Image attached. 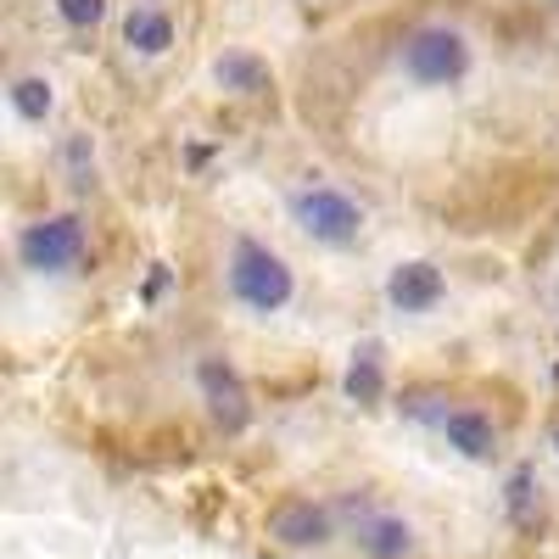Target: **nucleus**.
I'll return each instance as SVG.
<instances>
[{
  "label": "nucleus",
  "instance_id": "obj_1",
  "mask_svg": "<svg viewBox=\"0 0 559 559\" xmlns=\"http://www.w3.org/2000/svg\"><path fill=\"white\" fill-rule=\"evenodd\" d=\"M229 292H236V302H247L252 313H280L292 302L297 280L286 269V258L269 252L263 241H236V252H229Z\"/></svg>",
  "mask_w": 559,
  "mask_h": 559
},
{
  "label": "nucleus",
  "instance_id": "obj_2",
  "mask_svg": "<svg viewBox=\"0 0 559 559\" xmlns=\"http://www.w3.org/2000/svg\"><path fill=\"white\" fill-rule=\"evenodd\" d=\"M403 73L414 84H459L464 73H471V45H464L459 28H414L403 39Z\"/></svg>",
  "mask_w": 559,
  "mask_h": 559
},
{
  "label": "nucleus",
  "instance_id": "obj_3",
  "mask_svg": "<svg viewBox=\"0 0 559 559\" xmlns=\"http://www.w3.org/2000/svg\"><path fill=\"white\" fill-rule=\"evenodd\" d=\"M292 218L302 236L324 241V247H347L358 241V229H364V207L342 191H331V185H313V191H297L292 197Z\"/></svg>",
  "mask_w": 559,
  "mask_h": 559
},
{
  "label": "nucleus",
  "instance_id": "obj_4",
  "mask_svg": "<svg viewBox=\"0 0 559 559\" xmlns=\"http://www.w3.org/2000/svg\"><path fill=\"white\" fill-rule=\"evenodd\" d=\"M79 252H84V229H79V218H39V224H28L23 236H17V258L34 269V274H57V269H73L79 263Z\"/></svg>",
  "mask_w": 559,
  "mask_h": 559
},
{
  "label": "nucleus",
  "instance_id": "obj_5",
  "mask_svg": "<svg viewBox=\"0 0 559 559\" xmlns=\"http://www.w3.org/2000/svg\"><path fill=\"white\" fill-rule=\"evenodd\" d=\"M442 269L437 263H426V258H414V263H397L392 269V280H386V302L397 308V313H431L437 302H442Z\"/></svg>",
  "mask_w": 559,
  "mask_h": 559
},
{
  "label": "nucleus",
  "instance_id": "obj_6",
  "mask_svg": "<svg viewBox=\"0 0 559 559\" xmlns=\"http://www.w3.org/2000/svg\"><path fill=\"white\" fill-rule=\"evenodd\" d=\"M353 543L369 554V559H408L414 554V526L397 521V515H364L353 526Z\"/></svg>",
  "mask_w": 559,
  "mask_h": 559
},
{
  "label": "nucleus",
  "instance_id": "obj_7",
  "mask_svg": "<svg viewBox=\"0 0 559 559\" xmlns=\"http://www.w3.org/2000/svg\"><path fill=\"white\" fill-rule=\"evenodd\" d=\"M202 392H207L213 414L224 419L229 431L247 426V392H241V381H236V369H229V364H218V358L202 364Z\"/></svg>",
  "mask_w": 559,
  "mask_h": 559
},
{
  "label": "nucleus",
  "instance_id": "obj_8",
  "mask_svg": "<svg viewBox=\"0 0 559 559\" xmlns=\"http://www.w3.org/2000/svg\"><path fill=\"white\" fill-rule=\"evenodd\" d=\"M269 532H274L280 543H292V548H313V543H324V537H331V515L297 498V503H286V509H274Z\"/></svg>",
  "mask_w": 559,
  "mask_h": 559
},
{
  "label": "nucleus",
  "instance_id": "obj_9",
  "mask_svg": "<svg viewBox=\"0 0 559 559\" xmlns=\"http://www.w3.org/2000/svg\"><path fill=\"white\" fill-rule=\"evenodd\" d=\"M442 437H448V448H459L464 459H492V448H498L492 419L476 414V408H453V414H442Z\"/></svg>",
  "mask_w": 559,
  "mask_h": 559
},
{
  "label": "nucleus",
  "instance_id": "obj_10",
  "mask_svg": "<svg viewBox=\"0 0 559 559\" xmlns=\"http://www.w3.org/2000/svg\"><path fill=\"white\" fill-rule=\"evenodd\" d=\"M123 39L134 45L140 57H163L168 45H174V23H168L163 12H152V7H140V12H129V23H123Z\"/></svg>",
  "mask_w": 559,
  "mask_h": 559
},
{
  "label": "nucleus",
  "instance_id": "obj_11",
  "mask_svg": "<svg viewBox=\"0 0 559 559\" xmlns=\"http://www.w3.org/2000/svg\"><path fill=\"white\" fill-rule=\"evenodd\" d=\"M347 397L353 403H381V392H386V369H381V347L369 342L358 358H353V369H347Z\"/></svg>",
  "mask_w": 559,
  "mask_h": 559
},
{
  "label": "nucleus",
  "instance_id": "obj_12",
  "mask_svg": "<svg viewBox=\"0 0 559 559\" xmlns=\"http://www.w3.org/2000/svg\"><path fill=\"white\" fill-rule=\"evenodd\" d=\"M213 73H218L224 90H241V96H258V90H269V68H263L258 57H247V51H229Z\"/></svg>",
  "mask_w": 559,
  "mask_h": 559
},
{
  "label": "nucleus",
  "instance_id": "obj_13",
  "mask_svg": "<svg viewBox=\"0 0 559 559\" xmlns=\"http://www.w3.org/2000/svg\"><path fill=\"white\" fill-rule=\"evenodd\" d=\"M12 107H17L23 118H34V123H39L45 112H51V84L34 79V73H28V79H17V84H12Z\"/></svg>",
  "mask_w": 559,
  "mask_h": 559
},
{
  "label": "nucleus",
  "instance_id": "obj_14",
  "mask_svg": "<svg viewBox=\"0 0 559 559\" xmlns=\"http://www.w3.org/2000/svg\"><path fill=\"white\" fill-rule=\"evenodd\" d=\"M57 12H62L73 28H96L102 12H107V0H57Z\"/></svg>",
  "mask_w": 559,
  "mask_h": 559
},
{
  "label": "nucleus",
  "instance_id": "obj_15",
  "mask_svg": "<svg viewBox=\"0 0 559 559\" xmlns=\"http://www.w3.org/2000/svg\"><path fill=\"white\" fill-rule=\"evenodd\" d=\"M532 471H515L509 476V509H515V521H532Z\"/></svg>",
  "mask_w": 559,
  "mask_h": 559
},
{
  "label": "nucleus",
  "instance_id": "obj_16",
  "mask_svg": "<svg viewBox=\"0 0 559 559\" xmlns=\"http://www.w3.org/2000/svg\"><path fill=\"white\" fill-rule=\"evenodd\" d=\"M554 448H559V437H554Z\"/></svg>",
  "mask_w": 559,
  "mask_h": 559
}]
</instances>
